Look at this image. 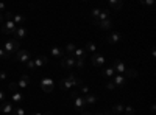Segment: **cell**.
I'll return each mask as SVG.
<instances>
[{
    "label": "cell",
    "instance_id": "41",
    "mask_svg": "<svg viewBox=\"0 0 156 115\" xmlns=\"http://www.w3.org/2000/svg\"><path fill=\"white\" fill-rule=\"evenodd\" d=\"M30 115H45V113H42V112H31Z\"/></svg>",
    "mask_w": 156,
    "mask_h": 115
},
{
    "label": "cell",
    "instance_id": "9",
    "mask_svg": "<svg viewBox=\"0 0 156 115\" xmlns=\"http://www.w3.org/2000/svg\"><path fill=\"white\" fill-rule=\"evenodd\" d=\"M112 83L115 84V87H125L126 86V78H125V76L123 75H114L112 76Z\"/></svg>",
    "mask_w": 156,
    "mask_h": 115
},
{
    "label": "cell",
    "instance_id": "45",
    "mask_svg": "<svg viewBox=\"0 0 156 115\" xmlns=\"http://www.w3.org/2000/svg\"><path fill=\"white\" fill-rule=\"evenodd\" d=\"M105 115H115V113H111L109 110H105Z\"/></svg>",
    "mask_w": 156,
    "mask_h": 115
},
{
    "label": "cell",
    "instance_id": "24",
    "mask_svg": "<svg viewBox=\"0 0 156 115\" xmlns=\"http://www.w3.org/2000/svg\"><path fill=\"white\" fill-rule=\"evenodd\" d=\"M123 76H125V78H137L139 73H137V70H134V69H126L125 73H123Z\"/></svg>",
    "mask_w": 156,
    "mask_h": 115
},
{
    "label": "cell",
    "instance_id": "7",
    "mask_svg": "<svg viewBox=\"0 0 156 115\" xmlns=\"http://www.w3.org/2000/svg\"><path fill=\"white\" fill-rule=\"evenodd\" d=\"M90 61H92V66H94V67H101L103 64L106 62V58L103 56L101 53H94V55H92V59H90Z\"/></svg>",
    "mask_w": 156,
    "mask_h": 115
},
{
    "label": "cell",
    "instance_id": "35",
    "mask_svg": "<svg viewBox=\"0 0 156 115\" xmlns=\"http://www.w3.org/2000/svg\"><path fill=\"white\" fill-rule=\"evenodd\" d=\"M17 83H9V90H11V93L12 92H17Z\"/></svg>",
    "mask_w": 156,
    "mask_h": 115
},
{
    "label": "cell",
    "instance_id": "4",
    "mask_svg": "<svg viewBox=\"0 0 156 115\" xmlns=\"http://www.w3.org/2000/svg\"><path fill=\"white\" fill-rule=\"evenodd\" d=\"M53 87H55V83H53V79H51V78H42L41 79V89H42L44 92L50 93L51 90H53Z\"/></svg>",
    "mask_w": 156,
    "mask_h": 115
},
{
    "label": "cell",
    "instance_id": "11",
    "mask_svg": "<svg viewBox=\"0 0 156 115\" xmlns=\"http://www.w3.org/2000/svg\"><path fill=\"white\" fill-rule=\"evenodd\" d=\"M120 41H122V34L117 33V31L111 33V34L106 37V42H108V44H119Z\"/></svg>",
    "mask_w": 156,
    "mask_h": 115
},
{
    "label": "cell",
    "instance_id": "39",
    "mask_svg": "<svg viewBox=\"0 0 156 115\" xmlns=\"http://www.w3.org/2000/svg\"><path fill=\"white\" fill-rule=\"evenodd\" d=\"M2 12H6V5L5 3H0V14Z\"/></svg>",
    "mask_w": 156,
    "mask_h": 115
},
{
    "label": "cell",
    "instance_id": "3",
    "mask_svg": "<svg viewBox=\"0 0 156 115\" xmlns=\"http://www.w3.org/2000/svg\"><path fill=\"white\" fill-rule=\"evenodd\" d=\"M14 58L19 61V62H23V64H27L28 61H31V53L28 52V50H17Z\"/></svg>",
    "mask_w": 156,
    "mask_h": 115
},
{
    "label": "cell",
    "instance_id": "17",
    "mask_svg": "<svg viewBox=\"0 0 156 115\" xmlns=\"http://www.w3.org/2000/svg\"><path fill=\"white\" fill-rule=\"evenodd\" d=\"M106 19H109V9H101L98 19H97V20H92V22H94V25H97V23H100V22H103V20H106Z\"/></svg>",
    "mask_w": 156,
    "mask_h": 115
},
{
    "label": "cell",
    "instance_id": "34",
    "mask_svg": "<svg viewBox=\"0 0 156 115\" xmlns=\"http://www.w3.org/2000/svg\"><path fill=\"white\" fill-rule=\"evenodd\" d=\"M80 90H81L84 95H89V92H90V87H87V86H84V84H83V86H80Z\"/></svg>",
    "mask_w": 156,
    "mask_h": 115
},
{
    "label": "cell",
    "instance_id": "14",
    "mask_svg": "<svg viewBox=\"0 0 156 115\" xmlns=\"http://www.w3.org/2000/svg\"><path fill=\"white\" fill-rule=\"evenodd\" d=\"M27 34H28V30L25 27H17V30L14 33V37H16V41H20V39H25Z\"/></svg>",
    "mask_w": 156,
    "mask_h": 115
},
{
    "label": "cell",
    "instance_id": "5",
    "mask_svg": "<svg viewBox=\"0 0 156 115\" xmlns=\"http://www.w3.org/2000/svg\"><path fill=\"white\" fill-rule=\"evenodd\" d=\"M111 67L114 69V72H115L117 75H123V73H125V70L128 69V67L125 66V62H122L120 59L112 61V66H111Z\"/></svg>",
    "mask_w": 156,
    "mask_h": 115
},
{
    "label": "cell",
    "instance_id": "19",
    "mask_svg": "<svg viewBox=\"0 0 156 115\" xmlns=\"http://www.w3.org/2000/svg\"><path fill=\"white\" fill-rule=\"evenodd\" d=\"M97 27H100L101 30H111V28L114 27V23H112L111 19H106V20H103V22L97 23Z\"/></svg>",
    "mask_w": 156,
    "mask_h": 115
},
{
    "label": "cell",
    "instance_id": "33",
    "mask_svg": "<svg viewBox=\"0 0 156 115\" xmlns=\"http://www.w3.org/2000/svg\"><path fill=\"white\" fill-rule=\"evenodd\" d=\"M123 112H125L126 115H134V107H131V106H125Z\"/></svg>",
    "mask_w": 156,
    "mask_h": 115
},
{
    "label": "cell",
    "instance_id": "6",
    "mask_svg": "<svg viewBox=\"0 0 156 115\" xmlns=\"http://www.w3.org/2000/svg\"><path fill=\"white\" fill-rule=\"evenodd\" d=\"M61 67L62 69H67V70H72L73 67H75V59L72 58V56H64V58H61Z\"/></svg>",
    "mask_w": 156,
    "mask_h": 115
},
{
    "label": "cell",
    "instance_id": "42",
    "mask_svg": "<svg viewBox=\"0 0 156 115\" xmlns=\"http://www.w3.org/2000/svg\"><path fill=\"white\" fill-rule=\"evenodd\" d=\"M92 115H105V110H101V112H97V113H92Z\"/></svg>",
    "mask_w": 156,
    "mask_h": 115
},
{
    "label": "cell",
    "instance_id": "30",
    "mask_svg": "<svg viewBox=\"0 0 156 115\" xmlns=\"http://www.w3.org/2000/svg\"><path fill=\"white\" fill-rule=\"evenodd\" d=\"M0 59H2V61H6V59H9V55L5 52V50H3L2 47H0Z\"/></svg>",
    "mask_w": 156,
    "mask_h": 115
},
{
    "label": "cell",
    "instance_id": "20",
    "mask_svg": "<svg viewBox=\"0 0 156 115\" xmlns=\"http://www.w3.org/2000/svg\"><path fill=\"white\" fill-rule=\"evenodd\" d=\"M9 100L12 101V103H20V101H23V95H22V92H12L11 93V96H9Z\"/></svg>",
    "mask_w": 156,
    "mask_h": 115
},
{
    "label": "cell",
    "instance_id": "40",
    "mask_svg": "<svg viewBox=\"0 0 156 115\" xmlns=\"http://www.w3.org/2000/svg\"><path fill=\"white\" fill-rule=\"evenodd\" d=\"M6 79V73L5 72H0V81H5Z\"/></svg>",
    "mask_w": 156,
    "mask_h": 115
},
{
    "label": "cell",
    "instance_id": "31",
    "mask_svg": "<svg viewBox=\"0 0 156 115\" xmlns=\"http://www.w3.org/2000/svg\"><path fill=\"white\" fill-rule=\"evenodd\" d=\"M11 115H25V110L22 107H14V110H12Z\"/></svg>",
    "mask_w": 156,
    "mask_h": 115
},
{
    "label": "cell",
    "instance_id": "29",
    "mask_svg": "<svg viewBox=\"0 0 156 115\" xmlns=\"http://www.w3.org/2000/svg\"><path fill=\"white\" fill-rule=\"evenodd\" d=\"M100 12H101V9H100V8H94L92 11H90V17H92V20H97V19H98Z\"/></svg>",
    "mask_w": 156,
    "mask_h": 115
},
{
    "label": "cell",
    "instance_id": "21",
    "mask_svg": "<svg viewBox=\"0 0 156 115\" xmlns=\"http://www.w3.org/2000/svg\"><path fill=\"white\" fill-rule=\"evenodd\" d=\"M86 58V50L84 48H76L73 52V59H84Z\"/></svg>",
    "mask_w": 156,
    "mask_h": 115
},
{
    "label": "cell",
    "instance_id": "26",
    "mask_svg": "<svg viewBox=\"0 0 156 115\" xmlns=\"http://www.w3.org/2000/svg\"><path fill=\"white\" fill-rule=\"evenodd\" d=\"M105 78H112V76L115 75V72H114V69L112 67H106L105 70H103V73H101Z\"/></svg>",
    "mask_w": 156,
    "mask_h": 115
},
{
    "label": "cell",
    "instance_id": "12",
    "mask_svg": "<svg viewBox=\"0 0 156 115\" xmlns=\"http://www.w3.org/2000/svg\"><path fill=\"white\" fill-rule=\"evenodd\" d=\"M50 55L53 56L55 59H61V58H64V48H59V47H51L50 48Z\"/></svg>",
    "mask_w": 156,
    "mask_h": 115
},
{
    "label": "cell",
    "instance_id": "10",
    "mask_svg": "<svg viewBox=\"0 0 156 115\" xmlns=\"http://www.w3.org/2000/svg\"><path fill=\"white\" fill-rule=\"evenodd\" d=\"M0 110L3 112V115H11L12 110H14V106H12L11 101H3L2 106H0Z\"/></svg>",
    "mask_w": 156,
    "mask_h": 115
},
{
    "label": "cell",
    "instance_id": "2",
    "mask_svg": "<svg viewBox=\"0 0 156 115\" xmlns=\"http://www.w3.org/2000/svg\"><path fill=\"white\" fill-rule=\"evenodd\" d=\"M16 30H17V25H16L14 22H12V20H5V22H3V25H2V33H3V34L14 36Z\"/></svg>",
    "mask_w": 156,
    "mask_h": 115
},
{
    "label": "cell",
    "instance_id": "32",
    "mask_svg": "<svg viewBox=\"0 0 156 115\" xmlns=\"http://www.w3.org/2000/svg\"><path fill=\"white\" fill-rule=\"evenodd\" d=\"M75 67L84 69V59H75Z\"/></svg>",
    "mask_w": 156,
    "mask_h": 115
},
{
    "label": "cell",
    "instance_id": "22",
    "mask_svg": "<svg viewBox=\"0 0 156 115\" xmlns=\"http://www.w3.org/2000/svg\"><path fill=\"white\" fill-rule=\"evenodd\" d=\"M75 50H76V45L70 42V44L66 45V48H64V53H66L67 56H72L73 58V52H75Z\"/></svg>",
    "mask_w": 156,
    "mask_h": 115
},
{
    "label": "cell",
    "instance_id": "27",
    "mask_svg": "<svg viewBox=\"0 0 156 115\" xmlns=\"http://www.w3.org/2000/svg\"><path fill=\"white\" fill-rule=\"evenodd\" d=\"M123 109H125V106H123V104H114L111 112H114L115 115H119V113H123Z\"/></svg>",
    "mask_w": 156,
    "mask_h": 115
},
{
    "label": "cell",
    "instance_id": "18",
    "mask_svg": "<svg viewBox=\"0 0 156 115\" xmlns=\"http://www.w3.org/2000/svg\"><path fill=\"white\" fill-rule=\"evenodd\" d=\"M59 87L62 89V90H69V89L73 87V84H72V81H70L69 78H62V79L59 81Z\"/></svg>",
    "mask_w": 156,
    "mask_h": 115
},
{
    "label": "cell",
    "instance_id": "37",
    "mask_svg": "<svg viewBox=\"0 0 156 115\" xmlns=\"http://www.w3.org/2000/svg\"><path fill=\"white\" fill-rule=\"evenodd\" d=\"M105 87H106V89H109V90H114V89H117V87H115V84H114L112 81H108Z\"/></svg>",
    "mask_w": 156,
    "mask_h": 115
},
{
    "label": "cell",
    "instance_id": "43",
    "mask_svg": "<svg viewBox=\"0 0 156 115\" xmlns=\"http://www.w3.org/2000/svg\"><path fill=\"white\" fill-rule=\"evenodd\" d=\"M0 25H3V14H0Z\"/></svg>",
    "mask_w": 156,
    "mask_h": 115
},
{
    "label": "cell",
    "instance_id": "25",
    "mask_svg": "<svg viewBox=\"0 0 156 115\" xmlns=\"http://www.w3.org/2000/svg\"><path fill=\"white\" fill-rule=\"evenodd\" d=\"M84 50H86V52H90V53H92V55H94V53H97V45H95L94 42H90V41H89V42L86 44V47H84Z\"/></svg>",
    "mask_w": 156,
    "mask_h": 115
},
{
    "label": "cell",
    "instance_id": "1",
    "mask_svg": "<svg viewBox=\"0 0 156 115\" xmlns=\"http://www.w3.org/2000/svg\"><path fill=\"white\" fill-rule=\"evenodd\" d=\"M2 48H3L5 52L11 56V55H16L17 50H20V45H19V41H16V39H9V41H6V42L3 44Z\"/></svg>",
    "mask_w": 156,
    "mask_h": 115
},
{
    "label": "cell",
    "instance_id": "23",
    "mask_svg": "<svg viewBox=\"0 0 156 115\" xmlns=\"http://www.w3.org/2000/svg\"><path fill=\"white\" fill-rule=\"evenodd\" d=\"M12 22H14L17 27H22V23L25 22V17L22 14H16V12H14V14H12Z\"/></svg>",
    "mask_w": 156,
    "mask_h": 115
},
{
    "label": "cell",
    "instance_id": "16",
    "mask_svg": "<svg viewBox=\"0 0 156 115\" xmlns=\"http://www.w3.org/2000/svg\"><path fill=\"white\" fill-rule=\"evenodd\" d=\"M83 100H84V104H86V106H94V104L97 103L98 98H97V95H94V93H89V95H86Z\"/></svg>",
    "mask_w": 156,
    "mask_h": 115
},
{
    "label": "cell",
    "instance_id": "38",
    "mask_svg": "<svg viewBox=\"0 0 156 115\" xmlns=\"http://www.w3.org/2000/svg\"><path fill=\"white\" fill-rule=\"evenodd\" d=\"M5 98H6V93H5L3 90H0V103H3Z\"/></svg>",
    "mask_w": 156,
    "mask_h": 115
},
{
    "label": "cell",
    "instance_id": "13",
    "mask_svg": "<svg viewBox=\"0 0 156 115\" xmlns=\"http://www.w3.org/2000/svg\"><path fill=\"white\" fill-rule=\"evenodd\" d=\"M30 83H31L30 76H28V75H22L20 78H19V81H17V87H20V89H27V87L30 86Z\"/></svg>",
    "mask_w": 156,
    "mask_h": 115
},
{
    "label": "cell",
    "instance_id": "28",
    "mask_svg": "<svg viewBox=\"0 0 156 115\" xmlns=\"http://www.w3.org/2000/svg\"><path fill=\"white\" fill-rule=\"evenodd\" d=\"M122 6H123V3L117 2V0H111V2H109V8H112V9H120Z\"/></svg>",
    "mask_w": 156,
    "mask_h": 115
},
{
    "label": "cell",
    "instance_id": "36",
    "mask_svg": "<svg viewBox=\"0 0 156 115\" xmlns=\"http://www.w3.org/2000/svg\"><path fill=\"white\" fill-rule=\"evenodd\" d=\"M140 3L144 5V6H153V5H154V2H153V0H142Z\"/></svg>",
    "mask_w": 156,
    "mask_h": 115
},
{
    "label": "cell",
    "instance_id": "8",
    "mask_svg": "<svg viewBox=\"0 0 156 115\" xmlns=\"http://www.w3.org/2000/svg\"><path fill=\"white\" fill-rule=\"evenodd\" d=\"M73 107L78 110V112H81V110H84V107H86V104H84V100H83V96H80V95H76L75 98H73Z\"/></svg>",
    "mask_w": 156,
    "mask_h": 115
},
{
    "label": "cell",
    "instance_id": "15",
    "mask_svg": "<svg viewBox=\"0 0 156 115\" xmlns=\"http://www.w3.org/2000/svg\"><path fill=\"white\" fill-rule=\"evenodd\" d=\"M47 62H48L47 56H37L36 59H33V64H34V69H41V67H44V66H45Z\"/></svg>",
    "mask_w": 156,
    "mask_h": 115
},
{
    "label": "cell",
    "instance_id": "44",
    "mask_svg": "<svg viewBox=\"0 0 156 115\" xmlns=\"http://www.w3.org/2000/svg\"><path fill=\"white\" fill-rule=\"evenodd\" d=\"M80 115H92V113H90V112H81Z\"/></svg>",
    "mask_w": 156,
    "mask_h": 115
}]
</instances>
